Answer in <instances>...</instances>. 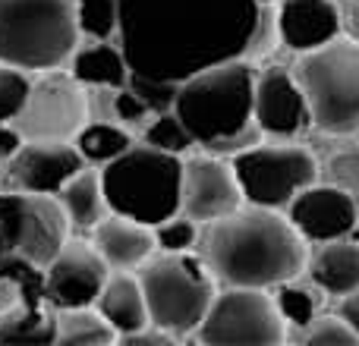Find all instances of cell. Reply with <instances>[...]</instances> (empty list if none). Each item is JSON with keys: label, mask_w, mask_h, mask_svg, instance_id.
Masks as SVG:
<instances>
[{"label": "cell", "mask_w": 359, "mask_h": 346, "mask_svg": "<svg viewBox=\"0 0 359 346\" xmlns=\"http://www.w3.org/2000/svg\"><path fill=\"white\" fill-rule=\"evenodd\" d=\"M19 299H22V293H19L16 280L6 277V274H0V315H4L6 309H13Z\"/></svg>", "instance_id": "cell-37"}, {"label": "cell", "mask_w": 359, "mask_h": 346, "mask_svg": "<svg viewBox=\"0 0 359 346\" xmlns=\"http://www.w3.org/2000/svg\"><path fill=\"white\" fill-rule=\"evenodd\" d=\"M243 189L236 170L221 155H205L183 161V198L180 214L192 217L196 223H211L217 217L233 214L243 208Z\"/></svg>", "instance_id": "cell-13"}, {"label": "cell", "mask_w": 359, "mask_h": 346, "mask_svg": "<svg viewBox=\"0 0 359 346\" xmlns=\"http://www.w3.org/2000/svg\"><path fill=\"white\" fill-rule=\"evenodd\" d=\"M344 25H347L350 38H356V41H359V4H353L347 10V19H344Z\"/></svg>", "instance_id": "cell-39"}, {"label": "cell", "mask_w": 359, "mask_h": 346, "mask_svg": "<svg viewBox=\"0 0 359 346\" xmlns=\"http://www.w3.org/2000/svg\"><path fill=\"white\" fill-rule=\"evenodd\" d=\"M341 318L359 334V290L347 293V296H341Z\"/></svg>", "instance_id": "cell-38"}, {"label": "cell", "mask_w": 359, "mask_h": 346, "mask_svg": "<svg viewBox=\"0 0 359 346\" xmlns=\"http://www.w3.org/2000/svg\"><path fill=\"white\" fill-rule=\"evenodd\" d=\"M63 211H67L69 223L79 230H95L107 214H111V205H107V192H104V179H101V167L86 164L60 192Z\"/></svg>", "instance_id": "cell-22"}, {"label": "cell", "mask_w": 359, "mask_h": 346, "mask_svg": "<svg viewBox=\"0 0 359 346\" xmlns=\"http://www.w3.org/2000/svg\"><path fill=\"white\" fill-rule=\"evenodd\" d=\"M259 4H265V6H268V4H280V0H259Z\"/></svg>", "instance_id": "cell-41"}, {"label": "cell", "mask_w": 359, "mask_h": 346, "mask_svg": "<svg viewBox=\"0 0 359 346\" xmlns=\"http://www.w3.org/2000/svg\"><path fill=\"white\" fill-rule=\"evenodd\" d=\"M79 38L76 0H0V63L25 73L60 69Z\"/></svg>", "instance_id": "cell-4"}, {"label": "cell", "mask_w": 359, "mask_h": 346, "mask_svg": "<svg viewBox=\"0 0 359 346\" xmlns=\"http://www.w3.org/2000/svg\"><path fill=\"white\" fill-rule=\"evenodd\" d=\"M155 120L151 107L133 92L130 85L126 88H117V123H123L126 130H145V126Z\"/></svg>", "instance_id": "cell-34"}, {"label": "cell", "mask_w": 359, "mask_h": 346, "mask_svg": "<svg viewBox=\"0 0 359 346\" xmlns=\"http://www.w3.org/2000/svg\"><path fill=\"white\" fill-rule=\"evenodd\" d=\"M312 284L328 296H347L359 290V242L353 236L322 242L309 261Z\"/></svg>", "instance_id": "cell-20"}, {"label": "cell", "mask_w": 359, "mask_h": 346, "mask_svg": "<svg viewBox=\"0 0 359 346\" xmlns=\"http://www.w3.org/2000/svg\"><path fill=\"white\" fill-rule=\"evenodd\" d=\"M86 161L73 142H25L4 164V189L57 195Z\"/></svg>", "instance_id": "cell-14"}, {"label": "cell", "mask_w": 359, "mask_h": 346, "mask_svg": "<svg viewBox=\"0 0 359 346\" xmlns=\"http://www.w3.org/2000/svg\"><path fill=\"white\" fill-rule=\"evenodd\" d=\"M126 85L151 107V113H164V111H174L177 104V88L180 82H164V79H151V76H139L130 73V82Z\"/></svg>", "instance_id": "cell-32"}, {"label": "cell", "mask_w": 359, "mask_h": 346, "mask_svg": "<svg viewBox=\"0 0 359 346\" xmlns=\"http://www.w3.org/2000/svg\"><path fill=\"white\" fill-rule=\"evenodd\" d=\"M149 303L151 324L170 331L174 337L196 334L202 318L215 303V274L202 255L192 252H161L136 268Z\"/></svg>", "instance_id": "cell-7"}, {"label": "cell", "mask_w": 359, "mask_h": 346, "mask_svg": "<svg viewBox=\"0 0 359 346\" xmlns=\"http://www.w3.org/2000/svg\"><path fill=\"white\" fill-rule=\"evenodd\" d=\"M299 85L309 101L312 126L328 136L359 132V41L341 38L299 54Z\"/></svg>", "instance_id": "cell-6"}, {"label": "cell", "mask_w": 359, "mask_h": 346, "mask_svg": "<svg viewBox=\"0 0 359 346\" xmlns=\"http://www.w3.org/2000/svg\"><path fill=\"white\" fill-rule=\"evenodd\" d=\"M318 177H325V183L331 186H341L347 192H359V148L341 151V155L328 158L325 170H318Z\"/></svg>", "instance_id": "cell-33"}, {"label": "cell", "mask_w": 359, "mask_h": 346, "mask_svg": "<svg viewBox=\"0 0 359 346\" xmlns=\"http://www.w3.org/2000/svg\"><path fill=\"white\" fill-rule=\"evenodd\" d=\"M259 0H120L117 44L130 73L186 82L249 54Z\"/></svg>", "instance_id": "cell-1"}, {"label": "cell", "mask_w": 359, "mask_h": 346, "mask_svg": "<svg viewBox=\"0 0 359 346\" xmlns=\"http://www.w3.org/2000/svg\"><path fill=\"white\" fill-rule=\"evenodd\" d=\"M6 255H10V252H6V249H4V242H0V268H4V261H6Z\"/></svg>", "instance_id": "cell-40"}, {"label": "cell", "mask_w": 359, "mask_h": 346, "mask_svg": "<svg viewBox=\"0 0 359 346\" xmlns=\"http://www.w3.org/2000/svg\"><path fill=\"white\" fill-rule=\"evenodd\" d=\"M287 217L306 242H331L350 236L359 221L356 195L331 183H312L287 205Z\"/></svg>", "instance_id": "cell-15"}, {"label": "cell", "mask_w": 359, "mask_h": 346, "mask_svg": "<svg viewBox=\"0 0 359 346\" xmlns=\"http://www.w3.org/2000/svg\"><path fill=\"white\" fill-rule=\"evenodd\" d=\"M0 343H57V309L50 303H22L0 315Z\"/></svg>", "instance_id": "cell-23"}, {"label": "cell", "mask_w": 359, "mask_h": 346, "mask_svg": "<svg viewBox=\"0 0 359 346\" xmlns=\"http://www.w3.org/2000/svg\"><path fill=\"white\" fill-rule=\"evenodd\" d=\"M356 214H359V192H356Z\"/></svg>", "instance_id": "cell-42"}, {"label": "cell", "mask_w": 359, "mask_h": 346, "mask_svg": "<svg viewBox=\"0 0 359 346\" xmlns=\"http://www.w3.org/2000/svg\"><path fill=\"white\" fill-rule=\"evenodd\" d=\"M202 227L198 255L224 286L271 290L297 280L309 265L303 233L278 208L249 205Z\"/></svg>", "instance_id": "cell-2"}, {"label": "cell", "mask_w": 359, "mask_h": 346, "mask_svg": "<svg viewBox=\"0 0 359 346\" xmlns=\"http://www.w3.org/2000/svg\"><path fill=\"white\" fill-rule=\"evenodd\" d=\"M255 126L265 136L290 139L312 123L309 101L303 95L297 73L284 67H271L255 76Z\"/></svg>", "instance_id": "cell-16"}, {"label": "cell", "mask_w": 359, "mask_h": 346, "mask_svg": "<svg viewBox=\"0 0 359 346\" xmlns=\"http://www.w3.org/2000/svg\"><path fill=\"white\" fill-rule=\"evenodd\" d=\"M76 19L86 38L111 41L120 29V0H76Z\"/></svg>", "instance_id": "cell-26"}, {"label": "cell", "mask_w": 359, "mask_h": 346, "mask_svg": "<svg viewBox=\"0 0 359 346\" xmlns=\"http://www.w3.org/2000/svg\"><path fill=\"white\" fill-rule=\"evenodd\" d=\"M274 290H278L274 293V303H278V309H280V315H284L287 324H293V328H306V324L318 315V296L312 290L297 286L293 280L274 286Z\"/></svg>", "instance_id": "cell-28"}, {"label": "cell", "mask_w": 359, "mask_h": 346, "mask_svg": "<svg viewBox=\"0 0 359 346\" xmlns=\"http://www.w3.org/2000/svg\"><path fill=\"white\" fill-rule=\"evenodd\" d=\"M73 145L79 148L82 161L92 167H104L114 158H120L123 151H130L133 145V132L123 123H111V120H88L79 132H76Z\"/></svg>", "instance_id": "cell-24"}, {"label": "cell", "mask_w": 359, "mask_h": 346, "mask_svg": "<svg viewBox=\"0 0 359 346\" xmlns=\"http://www.w3.org/2000/svg\"><path fill=\"white\" fill-rule=\"evenodd\" d=\"M69 73L82 85H107V88H126L130 82V63L123 57V48L114 41L88 38L86 44L73 50L69 57Z\"/></svg>", "instance_id": "cell-21"}, {"label": "cell", "mask_w": 359, "mask_h": 346, "mask_svg": "<svg viewBox=\"0 0 359 346\" xmlns=\"http://www.w3.org/2000/svg\"><path fill=\"white\" fill-rule=\"evenodd\" d=\"M111 277V265L101 258L92 240H73L57 252V258L44 268V299L54 309H79L95 305Z\"/></svg>", "instance_id": "cell-12"}, {"label": "cell", "mask_w": 359, "mask_h": 346, "mask_svg": "<svg viewBox=\"0 0 359 346\" xmlns=\"http://www.w3.org/2000/svg\"><path fill=\"white\" fill-rule=\"evenodd\" d=\"M32 92V79L25 69L0 63V123H13L25 107Z\"/></svg>", "instance_id": "cell-29"}, {"label": "cell", "mask_w": 359, "mask_h": 346, "mask_svg": "<svg viewBox=\"0 0 359 346\" xmlns=\"http://www.w3.org/2000/svg\"><path fill=\"white\" fill-rule=\"evenodd\" d=\"M86 123V85L69 69L63 73V67L44 69L38 79H32L29 101L13 120L25 142H73Z\"/></svg>", "instance_id": "cell-11"}, {"label": "cell", "mask_w": 359, "mask_h": 346, "mask_svg": "<svg viewBox=\"0 0 359 346\" xmlns=\"http://www.w3.org/2000/svg\"><path fill=\"white\" fill-rule=\"evenodd\" d=\"M88 120H111L117 123V88L107 85H86Z\"/></svg>", "instance_id": "cell-35"}, {"label": "cell", "mask_w": 359, "mask_h": 346, "mask_svg": "<svg viewBox=\"0 0 359 346\" xmlns=\"http://www.w3.org/2000/svg\"><path fill=\"white\" fill-rule=\"evenodd\" d=\"M25 145L22 132L16 130L13 123H0V164H6L13 155H16L19 148Z\"/></svg>", "instance_id": "cell-36"}, {"label": "cell", "mask_w": 359, "mask_h": 346, "mask_svg": "<svg viewBox=\"0 0 359 346\" xmlns=\"http://www.w3.org/2000/svg\"><path fill=\"white\" fill-rule=\"evenodd\" d=\"M174 113L202 148L236 136L255 123V69L236 57L189 76L177 88Z\"/></svg>", "instance_id": "cell-3"}, {"label": "cell", "mask_w": 359, "mask_h": 346, "mask_svg": "<svg viewBox=\"0 0 359 346\" xmlns=\"http://www.w3.org/2000/svg\"><path fill=\"white\" fill-rule=\"evenodd\" d=\"M95 309L107 318V324L117 331V337H126L133 331L151 324L142 284H139V274L133 271H111Z\"/></svg>", "instance_id": "cell-19"}, {"label": "cell", "mask_w": 359, "mask_h": 346, "mask_svg": "<svg viewBox=\"0 0 359 346\" xmlns=\"http://www.w3.org/2000/svg\"><path fill=\"white\" fill-rule=\"evenodd\" d=\"M196 337L208 346H274L287 340L278 303L259 286H224L202 318Z\"/></svg>", "instance_id": "cell-9"}, {"label": "cell", "mask_w": 359, "mask_h": 346, "mask_svg": "<svg viewBox=\"0 0 359 346\" xmlns=\"http://www.w3.org/2000/svg\"><path fill=\"white\" fill-rule=\"evenodd\" d=\"M92 246L111 265V271H136L158 252L155 227L114 211L92 230Z\"/></svg>", "instance_id": "cell-18"}, {"label": "cell", "mask_w": 359, "mask_h": 346, "mask_svg": "<svg viewBox=\"0 0 359 346\" xmlns=\"http://www.w3.org/2000/svg\"><path fill=\"white\" fill-rule=\"evenodd\" d=\"M69 230L73 223L57 195L0 189V242L10 255L48 268L67 246Z\"/></svg>", "instance_id": "cell-8"}, {"label": "cell", "mask_w": 359, "mask_h": 346, "mask_svg": "<svg viewBox=\"0 0 359 346\" xmlns=\"http://www.w3.org/2000/svg\"><path fill=\"white\" fill-rule=\"evenodd\" d=\"M344 29V16L334 0H280L278 38L297 54L334 41Z\"/></svg>", "instance_id": "cell-17"}, {"label": "cell", "mask_w": 359, "mask_h": 346, "mask_svg": "<svg viewBox=\"0 0 359 346\" xmlns=\"http://www.w3.org/2000/svg\"><path fill=\"white\" fill-rule=\"evenodd\" d=\"M198 223L186 214H174L155 227V240L161 252H192L198 246Z\"/></svg>", "instance_id": "cell-31"}, {"label": "cell", "mask_w": 359, "mask_h": 346, "mask_svg": "<svg viewBox=\"0 0 359 346\" xmlns=\"http://www.w3.org/2000/svg\"><path fill=\"white\" fill-rule=\"evenodd\" d=\"M142 142L183 158L186 151L196 145V139H192V132L186 130L183 120H180L174 111H164V113H155V120L142 130Z\"/></svg>", "instance_id": "cell-27"}, {"label": "cell", "mask_w": 359, "mask_h": 346, "mask_svg": "<svg viewBox=\"0 0 359 346\" xmlns=\"http://www.w3.org/2000/svg\"><path fill=\"white\" fill-rule=\"evenodd\" d=\"M107 205L114 214L158 227L180 214L183 198V158L142 142L101 167Z\"/></svg>", "instance_id": "cell-5"}, {"label": "cell", "mask_w": 359, "mask_h": 346, "mask_svg": "<svg viewBox=\"0 0 359 346\" xmlns=\"http://www.w3.org/2000/svg\"><path fill=\"white\" fill-rule=\"evenodd\" d=\"M299 340L303 343H328V346H356L359 334L344 321L341 315H322L312 318L306 328H299Z\"/></svg>", "instance_id": "cell-30"}, {"label": "cell", "mask_w": 359, "mask_h": 346, "mask_svg": "<svg viewBox=\"0 0 359 346\" xmlns=\"http://www.w3.org/2000/svg\"><path fill=\"white\" fill-rule=\"evenodd\" d=\"M243 198L259 208H287L318 179V161L303 145H252L230 158Z\"/></svg>", "instance_id": "cell-10"}, {"label": "cell", "mask_w": 359, "mask_h": 346, "mask_svg": "<svg viewBox=\"0 0 359 346\" xmlns=\"http://www.w3.org/2000/svg\"><path fill=\"white\" fill-rule=\"evenodd\" d=\"M117 340V331L95 305L57 309V343L60 346H107Z\"/></svg>", "instance_id": "cell-25"}]
</instances>
